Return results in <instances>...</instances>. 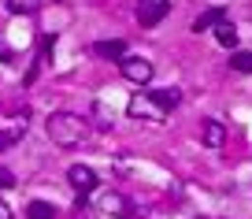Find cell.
<instances>
[{
	"label": "cell",
	"mask_w": 252,
	"mask_h": 219,
	"mask_svg": "<svg viewBox=\"0 0 252 219\" xmlns=\"http://www.w3.org/2000/svg\"><path fill=\"white\" fill-rule=\"evenodd\" d=\"M152 104H156V108L159 111H171V108H178V101H182V93H178V89H171V86H167V89H152Z\"/></svg>",
	"instance_id": "9"
},
{
	"label": "cell",
	"mask_w": 252,
	"mask_h": 219,
	"mask_svg": "<svg viewBox=\"0 0 252 219\" xmlns=\"http://www.w3.org/2000/svg\"><path fill=\"white\" fill-rule=\"evenodd\" d=\"M130 115H134V119H152V123H159V119H163V111L152 104V97H134V101H130Z\"/></svg>",
	"instance_id": "7"
},
{
	"label": "cell",
	"mask_w": 252,
	"mask_h": 219,
	"mask_svg": "<svg viewBox=\"0 0 252 219\" xmlns=\"http://www.w3.org/2000/svg\"><path fill=\"white\" fill-rule=\"evenodd\" d=\"M56 216V208L48 201H30L26 204V219H52Z\"/></svg>",
	"instance_id": "13"
},
{
	"label": "cell",
	"mask_w": 252,
	"mask_h": 219,
	"mask_svg": "<svg viewBox=\"0 0 252 219\" xmlns=\"http://www.w3.org/2000/svg\"><path fill=\"white\" fill-rule=\"evenodd\" d=\"M11 60H15V56H11V48L0 41V63H11Z\"/></svg>",
	"instance_id": "17"
},
{
	"label": "cell",
	"mask_w": 252,
	"mask_h": 219,
	"mask_svg": "<svg viewBox=\"0 0 252 219\" xmlns=\"http://www.w3.org/2000/svg\"><path fill=\"white\" fill-rule=\"evenodd\" d=\"M45 126H48V138H52L60 149H71V145H78V141L86 138V130H89L86 119L74 115V111H52Z\"/></svg>",
	"instance_id": "1"
},
{
	"label": "cell",
	"mask_w": 252,
	"mask_h": 219,
	"mask_svg": "<svg viewBox=\"0 0 252 219\" xmlns=\"http://www.w3.org/2000/svg\"><path fill=\"white\" fill-rule=\"evenodd\" d=\"M230 67H234V71H241V74H252V52L237 48V52L230 56Z\"/></svg>",
	"instance_id": "14"
},
{
	"label": "cell",
	"mask_w": 252,
	"mask_h": 219,
	"mask_svg": "<svg viewBox=\"0 0 252 219\" xmlns=\"http://www.w3.org/2000/svg\"><path fill=\"white\" fill-rule=\"evenodd\" d=\"M200 138H204L208 149H222V145H226V126H222L219 119H204V123H200Z\"/></svg>",
	"instance_id": "6"
},
{
	"label": "cell",
	"mask_w": 252,
	"mask_h": 219,
	"mask_svg": "<svg viewBox=\"0 0 252 219\" xmlns=\"http://www.w3.org/2000/svg\"><path fill=\"white\" fill-rule=\"evenodd\" d=\"M215 41H219L222 48H234V45H237V30H234V23H230V19L215 23Z\"/></svg>",
	"instance_id": "11"
},
{
	"label": "cell",
	"mask_w": 252,
	"mask_h": 219,
	"mask_svg": "<svg viewBox=\"0 0 252 219\" xmlns=\"http://www.w3.org/2000/svg\"><path fill=\"white\" fill-rule=\"evenodd\" d=\"M0 219H11V204L8 201H0Z\"/></svg>",
	"instance_id": "18"
},
{
	"label": "cell",
	"mask_w": 252,
	"mask_h": 219,
	"mask_svg": "<svg viewBox=\"0 0 252 219\" xmlns=\"http://www.w3.org/2000/svg\"><path fill=\"white\" fill-rule=\"evenodd\" d=\"M119 71H123V78L134 82V86H149L152 82V63L145 60V56H130L126 52L123 60H119Z\"/></svg>",
	"instance_id": "2"
},
{
	"label": "cell",
	"mask_w": 252,
	"mask_h": 219,
	"mask_svg": "<svg viewBox=\"0 0 252 219\" xmlns=\"http://www.w3.org/2000/svg\"><path fill=\"white\" fill-rule=\"evenodd\" d=\"M11 186H15V175L8 167H0V189H11Z\"/></svg>",
	"instance_id": "16"
},
{
	"label": "cell",
	"mask_w": 252,
	"mask_h": 219,
	"mask_svg": "<svg viewBox=\"0 0 252 219\" xmlns=\"http://www.w3.org/2000/svg\"><path fill=\"white\" fill-rule=\"evenodd\" d=\"M100 212L119 216V219H130V216H134V204L126 201L123 193H104V197H100Z\"/></svg>",
	"instance_id": "5"
},
{
	"label": "cell",
	"mask_w": 252,
	"mask_h": 219,
	"mask_svg": "<svg viewBox=\"0 0 252 219\" xmlns=\"http://www.w3.org/2000/svg\"><path fill=\"white\" fill-rule=\"evenodd\" d=\"M171 11V0H141L137 4V23L141 26H159Z\"/></svg>",
	"instance_id": "3"
},
{
	"label": "cell",
	"mask_w": 252,
	"mask_h": 219,
	"mask_svg": "<svg viewBox=\"0 0 252 219\" xmlns=\"http://www.w3.org/2000/svg\"><path fill=\"white\" fill-rule=\"evenodd\" d=\"M93 52L104 56V60H123L126 56V41H96Z\"/></svg>",
	"instance_id": "10"
},
{
	"label": "cell",
	"mask_w": 252,
	"mask_h": 219,
	"mask_svg": "<svg viewBox=\"0 0 252 219\" xmlns=\"http://www.w3.org/2000/svg\"><path fill=\"white\" fill-rule=\"evenodd\" d=\"M67 182L78 189V197H86V193L96 189V171L86 167V164H74V167H67Z\"/></svg>",
	"instance_id": "4"
},
{
	"label": "cell",
	"mask_w": 252,
	"mask_h": 219,
	"mask_svg": "<svg viewBox=\"0 0 252 219\" xmlns=\"http://www.w3.org/2000/svg\"><path fill=\"white\" fill-rule=\"evenodd\" d=\"M15 119H19V123L11 126V130H0V149H8V145H15V141H19V138L26 134V111H23V115H15Z\"/></svg>",
	"instance_id": "12"
},
{
	"label": "cell",
	"mask_w": 252,
	"mask_h": 219,
	"mask_svg": "<svg viewBox=\"0 0 252 219\" xmlns=\"http://www.w3.org/2000/svg\"><path fill=\"white\" fill-rule=\"evenodd\" d=\"M8 11H26L30 15V11H37V4L33 0H8Z\"/></svg>",
	"instance_id": "15"
},
{
	"label": "cell",
	"mask_w": 252,
	"mask_h": 219,
	"mask_svg": "<svg viewBox=\"0 0 252 219\" xmlns=\"http://www.w3.org/2000/svg\"><path fill=\"white\" fill-rule=\"evenodd\" d=\"M222 19H226V11H222V8H208V11H200V15L193 19V34L215 30V23H222Z\"/></svg>",
	"instance_id": "8"
}]
</instances>
